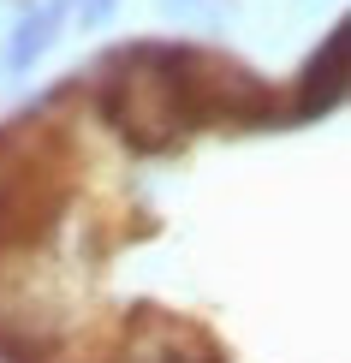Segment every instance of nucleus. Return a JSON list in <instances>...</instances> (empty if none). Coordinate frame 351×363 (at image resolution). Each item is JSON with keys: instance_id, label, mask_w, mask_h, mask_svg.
Returning <instances> with one entry per match:
<instances>
[{"instance_id": "obj_2", "label": "nucleus", "mask_w": 351, "mask_h": 363, "mask_svg": "<svg viewBox=\"0 0 351 363\" xmlns=\"http://www.w3.org/2000/svg\"><path fill=\"white\" fill-rule=\"evenodd\" d=\"M72 18V0H42L36 12H24L18 30H12V42H6V72H30L42 54L54 48V36H60V24Z\"/></svg>"}, {"instance_id": "obj_1", "label": "nucleus", "mask_w": 351, "mask_h": 363, "mask_svg": "<svg viewBox=\"0 0 351 363\" xmlns=\"http://www.w3.org/2000/svg\"><path fill=\"white\" fill-rule=\"evenodd\" d=\"M345 54H351V30L333 24L328 42L310 54V66L298 72L292 84V108H286V119H322L345 101Z\"/></svg>"}, {"instance_id": "obj_3", "label": "nucleus", "mask_w": 351, "mask_h": 363, "mask_svg": "<svg viewBox=\"0 0 351 363\" xmlns=\"http://www.w3.org/2000/svg\"><path fill=\"white\" fill-rule=\"evenodd\" d=\"M113 6L119 0H72V18H78V30H96V24H108Z\"/></svg>"}]
</instances>
